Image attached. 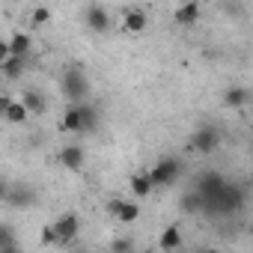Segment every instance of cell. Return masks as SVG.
Instances as JSON below:
<instances>
[{"instance_id": "6da1fadb", "label": "cell", "mask_w": 253, "mask_h": 253, "mask_svg": "<svg viewBox=\"0 0 253 253\" xmlns=\"http://www.w3.org/2000/svg\"><path fill=\"white\" fill-rule=\"evenodd\" d=\"M86 92H89V81H86V75H84L78 66L66 69V72H63V95H66L72 104H84Z\"/></svg>"}, {"instance_id": "7a4b0ae2", "label": "cell", "mask_w": 253, "mask_h": 253, "mask_svg": "<svg viewBox=\"0 0 253 253\" xmlns=\"http://www.w3.org/2000/svg\"><path fill=\"white\" fill-rule=\"evenodd\" d=\"M146 176H149L152 188H167V185H173V182L182 176V161H179V158H164V161H158L155 167H149Z\"/></svg>"}, {"instance_id": "3957f363", "label": "cell", "mask_w": 253, "mask_h": 253, "mask_svg": "<svg viewBox=\"0 0 253 253\" xmlns=\"http://www.w3.org/2000/svg\"><path fill=\"white\" fill-rule=\"evenodd\" d=\"M107 211H110L119 223H134V220L140 217V209H137L134 200H119V197L107 200Z\"/></svg>"}, {"instance_id": "277c9868", "label": "cell", "mask_w": 253, "mask_h": 253, "mask_svg": "<svg viewBox=\"0 0 253 253\" xmlns=\"http://www.w3.org/2000/svg\"><path fill=\"white\" fill-rule=\"evenodd\" d=\"M54 232H57V244H72L75 238H78V229H81V220H78V214H63V217H57L54 223Z\"/></svg>"}, {"instance_id": "5b68a950", "label": "cell", "mask_w": 253, "mask_h": 253, "mask_svg": "<svg viewBox=\"0 0 253 253\" xmlns=\"http://www.w3.org/2000/svg\"><path fill=\"white\" fill-rule=\"evenodd\" d=\"M217 146H220V134L211 128V125H203V128L191 137V149H197V152H203V155H211Z\"/></svg>"}, {"instance_id": "8992f818", "label": "cell", "mask_w": 253, "mask_h": 253, "mask_svg": "<svg viewBox=\"0 0 253 253\" xmlns=\"http://www.w3.org/2000/svg\"><path fill=\"white\" fill-rule=\"evenodd\" d=\"M84 161H86V152H84V146H78V143H69V146H63V149H60V164H63L66 170L78 173V170L84 167Z\"/></svg>"}, {"instance_id": "52a82bcc", "label": "cell", "mask_w": 253, "mask_h": 253, "mask_svg": "<svg viewBox=\"0 0 253 253\" xmlns=\"http://www.w3.org/2000/svg\"><path fill=\"white\" fill-rule=\"evenodd\" d=\"M84 21H86V27H89L92 33H104V30H110V12H107L104 6H89L86 15H84Z\"/></svg>"}, {"instance_id": "ba28073f", "label": "cell", "mask_w": 253, "mask_h": 253, "mask_svg": "<svg viewBox=\"0 0 253 253\" xmlns=\"http://www.w3.org/2000/svg\"><path fill=\"white\" fill-rule=\"evenodd\" d=\"M6 45H9V57L27 60V54H30V48H33V36L18 30V33H12V36L6 39Z\"/></svg>"}, {"instance_id": "9c48e42d", "label": "cell", "mask_w": 253, "mask_h": 253, "mask_svg": "<svg viewBox=\"0 0 253 253\" xmlns=\"http://www.w3.org/2000/svg\"><path fill=\"white\" fill-rule=\"evenodd\" d=\"M146 24H149V18H146L143 9H125V15H122V30L125 33H143Z\"/></svg>"}, {"instance_id": "30bf717a", "label": "cell", "mask_w": 253, "mask_h": 253, "mask_svg": "<svg viewBox=\"0 0 253 253\" xmlns=\"http://www.w3.org/2000/svg\"><path fill=\"white\" fill-rule=\"evenodd\" d=\"M158 247H161L164 253H176V250L182 247V226H179V223H170V226L161 232Z\"/></svg>"}, {"instance_id": "8fae6325", "label": "cell", "mask_w": 253, "mask_h": 253, "mask_svg": "<svg viewBox=\"0 0 253 253\" xmlns=\"http://www.w3.org/2000/svg\"><path fill=\"white\" fill-rule=\"evenodd\" d=\"M60 131H66V134L84 131V122H81V107H78V104H69V110L63 113V119H60Z\"/></svg>"}, {"instance_id": "7c38bea8", "label": "cell", "mask_w": 253, "mask_h": 253, "mask_svg": "<svg viewBox=\"0 0 253 253\" xmlns=\"http://www.w3.org/2000/svg\"><path fill=\"white\" fill-rule=\"evenodd\" d=\"M21 104H24L27 116H30V113H36V116H39V113H45V107H48V104H45V95H42V92H36V89H27V92L21 95Z\"/></svg>"}, {"instance_id": "4fadbf2b", "label": "cell", "mask_w": 253, "mask_h": 253, "mask_svg": "<svg viewBox=\"0 0 253 253\" xmlns=\"http://www.w3.org/2000/svg\"><path fill=\"white\" fill-rule=\"evenodd\" d=\"M247 101H250V89H244V86H232V89L223 92V104L226 107H241Z\"/></svg>"}, {"instance_id": "5bb4252c", "label": "cell", "mask_w": 253, "mask_h": 253, "mask_svg": "<svg viewBox=\"0 0 253 253\" xmlns=\"http://www.w3.org/2000/svg\"><path fill=\"white\" fill-rule=\"evenodd\" d=\"M128 185H131V191H134V197H137V200H143V197H149V194H152V191H155V188H152V182H149V176H146V173H134V176H131V182H128Z\"/></svg>"}, {"instance_id": "9a60e30c", "label": "cell", "mask_w": 253, "mask_h": 253, "mask_svg": "<svg viewBox=\"0 0 253 253\" xmlns=\"http://www.w3.org/2000/svg\"><path fill=\"white\" fill-rule=\"evenodd\" d=\"M179 206H182V211H185V214H200V211L206 209V203H203V197H200L197 191H188V194L182 197V203H179Z\"/></svg>"}, {"instance_id": "2e32d148", "label": "cell", "mask_w": 253, "mask_h": 253, "mask_svg": "<svg viewBox=\"0 0 253 253\" xmlns=\"http://www.w3.org/2000/svg\"><path fill=\"white\" fill-rule=\"evenodd\" d=\"M3 119L6 122H12V125H24L27 122V110H24V104L21 101H9V107H6V113H3Z\"/></svg>"}, {"instance_id": "e0dca14e", "label": "cell", "mask_w": 253, "mask_h": 253, "mask_svg": "<svg viewBox=\"0 0 253 253\" xmlns=\"http://www.w3.org/2000/svg\"><path fill=\"white\" fill-rule=\"evenodd\" d=\"M197 18H200V3H185V6L176 9L179 24H197Z\"/></svg>"}, {"instance_id": "ac0fdd59", "label": "cell", "mask_w": 253, "mask_h": 253, "mask_svg": "<svg viewBox=\"0 0 253 253\" xmlns=\"http://www.w3.org/2000/svg\"><path fill=\"white\" fill-rule=\"evenodd\" d=\"M3 200H9L12 206H33L36 194H33L30 188H18V191H6V197H3Z\"/></svg>"}, {"instance_id": "d6986e66", "label": "cell", "mask_w": 253, "mask_h": 253, "mask_svg": "<svg viewBox=\"0 0 253 253\" xmlns=\"http://www.w3.org/2000/svg\"><path fill=\"white\" fill-rule=\"evenodd\" d=\"M24 63H27V60H18V57H9V60H6L3 66H0V72H3L6 78H21V75H24Z\"/></svg>"}, {"instance_id": "ffe728a7", "label": "cell", "mask_w": 253, "mask_h": 253, "mask_svg": "<svg viewBox=\"0 0 253 253\" xmlns=\"http://www.w3.org/2000/svg\"><path fill=\"white\" fill-rule=\"evenodd\" d=\"M81 107V122H84V131H92L95 122H98V113L89 107V104H78Z\"/></svg>"}, {"instance_id": "44dd1931", "label": "cell", "mask_w": 253, "mask_h": 253, "mask_svg": "<svg viewBox=\"0 0 253 253\" xmlns=\"http://www.w3.org/2000/svg\"><path fill=\"white\" fill-rule=\"evenodd\" d=\"M110 253H134V241L125 238V235H119V238L110 241Z\"/></svg>"}, {"instance_id": "7402d4cb", "label": "cell", "mask_w": 253, "mask_h": 253, "mask_svg": "<svg viewBox=\"0 0 253 253\" xmlns=\"http://www.w3.org/2000/svg\"><path fill=\"white\" fill-rule=\"evenodd\" d=\"M9 244H18V235L9 223H0V247H9Z\"/></svg>"}, {"instance_id": "603a6c76", "label": "cell", "mask_w": 253, "mask_h": 253, "mask_svg": "<svg viewBox=\"0 0 253 253\" xmlns=\"http://www.w3.org/2000/svg\"><path fill=\"white\" fill-rule=\"evenodd\" d=\"M48 18H51V9L39 6V9H33V15H30V24H33V27H39V24H45Z\"/></svg>"}, {"instance_id": "cb8c5ba5", "label": "cell", "mask_w": 253, "mask_h": 253, "mask_svg": "<svg viewBox=\"0 0 253 253\" xmlns=\"http://www.w3.org/2000/svg\"><path fill=\"white\" fill-rule=\"evenodd\" d=\"M42 244H57V232H54V226H51V223H45V226H42Z\"/></svg>"}, {"instance_id": "d4e9b609", "label": "cell", "mask_w": 253, "mask_h": 253, "mask_svg": "<svg viewBox=\"0 0 253 253\" xmlns=\"http://www.w3.org/2000/svg\"><path fill=\"white\" fill-rule=\"evenodd\" d=\"M6 60H9V45H6V39H0V66Z\"/></svg>"}, {"instance_id": "484cf974", "label": "cell", "mask_w": 253, "mask_h": 253, "mask_svg": "<svg viewBox=\"0 0 253 253\" xmlns=\"http://www.w3.org/2000/svg\"><path fill=\"white\" fill-rule=\"evenodd\" d=\"M9 101H12V95H6V92H0V116L6 113V107H9Z\"/></svg>"}, {"instance_id": "4316f807", "label": "cell", "mask_w": 253, "mask_h": 253, "mask_svg": "<svg viewBox=\"0 0 253 253\" xmlns=\"http://www.w3.org/2000/svg\"><path fill=\"white\" fill-rule=\"evenodd\" d=\"M0 253H21L18 244H9V247H0Z\"/></svg>"}, {"instance_id": "83f0119b", "label": "cell", "mask_w": 253, "mask_h": 253, "mask_svg": "<svg viewBox=\"0 0 253 253\" xmlns=\"http://www.w3.org/2000/svg\"><path fill=\"white\" fill-rule=\"evenodd\" d=\"M6 197V185H3V179H0V200Z\"/></svg>"}, {"instance_id": "f1b7e54d", "label": "cell", "mask_w": 253, "mask_h": 253, "mask_svg": "<svg viewBox=\"0 0 253 253\" xmlns=\"http://www.w3.org/2000/svg\"><path fill=\"white\" fill-rule=\"evenodd\" d=\"M143 253H149V250H143Z\"/></svg>"}]
</instances>
